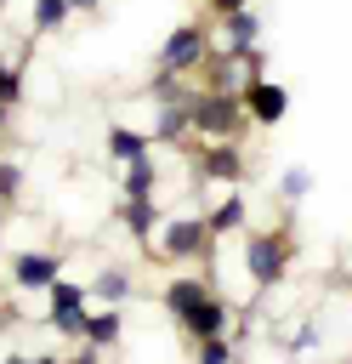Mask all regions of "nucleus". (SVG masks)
Wrapping results in <instances>:
<instances>
[{"instance_id":"nucleus-13","label":"nucleus","mask_w":352,"mask_h":364,"mask_svg":"<svg viewBox=\"0 0 352 364\" xmlns=\"http://www.w3.org/2000/svg\"><path fill=\"white\" fill-rule=\"evenodd\" d=\"M153 182H159V171H153V154H142V159H125V176H119V193H125V199H153Z\"/></svg>"},{"instance_id":"nucleus-18","label":"nucleus","mask_w":352,"mask_h":364,"mask_svg":"<svg viewBox=\"0 0 352 364\" xmlns=\"http://www.w3.org/2000/svg\"><path fill=\"white\" fill-rule=\"evenodd\" d=\"M68 11H74V0H34V34L62 28V23H68Z\"/></svg>"},{"instance_id":"nucleus-1","label":"nucleus","mask_w":352,"mask_h":364,"mask_svg":"<svg viewBox=\"0 0 352 364\" xmlns=\"http://www.w3.org/2000/svg\"><path fill=\"white\" fill-rule=\"evenodd\" d=\"M290 262H295V239L284 228H250V239H244V273H250L255 296H267L273 284H284Z\"/></svg>"},{"instance_id":"nucleus-23","label":"nucleus","mask_w":352,"mask_h":364,"mask_svg":"<svg viewBox=\"0 0 352 364\" xmlns=\"http://www.w3.org/2000/svg\"><path fill=\"white\" fill-rule=\"evenodd\" d=\"M210 6V17H227V11H238V6H250V0H204Z\"/></svg>"},{"instance_id":"nucleus-8","label":"nucleus","mask_w":352,"mask_h":364,"mask_svg":"<svg viewBox=\"0 0 352 364\" xmlns=\"http://www.w3.org/2000/svg\"><path fill=\"white\" fill-rule=\"evenodd\" d=\"M199 171H204V182L238 188V176H244V154H238V136H210V142H204V154H199Z\"/></svg>"},{"instance_id":"nucleus-21","label":"nucleus","mask_w":352,"mask_h":364,"mask_svg":"<svg viewBox=\"0 0 352 364\" xmlns=\"http://www.w3.org/2000/svg\"><path fill=\"white\" fill-rule=\"evenodd\" d=\"M11 102H23V74L11 63H0V108H11Z\"/></svg>"},{"instance_id":"nucleus-19","label":"nucleus","mask_w":352,"mask_h":364,"mask_svg":"<svg viewBox=\"0 0 352 364\" xmlns=\"http://www.w3.org/2000/svg\"><path fill=\"white\" fill-rule=\"evenodd\" d=\"M307 193H312V171H307V165H290V171L278 176V199L295 205V199H307Z\"/></svg>"},{"instance_id":"nucleus-14","label":"nucleus","mask_w":352,"mask_h":364,"mask_svg":"<svg viewBox=\"0 0 352 364\" xmlns=\"http://www.w3.org/2000/svg\"><path fill=\"white\" fill-rule=\"evenodd\" d=\"M244 216H250V210H244V193H227L221 205H210V210H204V222H210V233H216V239L238 233V228H244Z\"/></svg>"},{"instance_id":"nucleus-3","label":"nucleus","mask_w":352,"mask_h":364,"mask_svg":"<svg viewBox=\"0 0 352 364\" xmlns=\"http://www.w3.org/2000/svg\"><path fill=\"white\" fill-rule=\"evenodd\" d=\"M204 57H210V28H204V23L170 28V40L159 46V68H170V74H187V68H199Z\"/></svg>"},{"instance_id":"nucleus-17","label":"nucleus","mask_w":352,"mask_h":364,"mask_svg":"<svg viewBox=\"0 0 352 364\" xmlns=\"http://www.w3.org/2000/svg\"><path fill=\"white\" fill-rule=\"evenodd\" d=\"M131 290H136V279H131L125 267H102V273L91 279V296H102V301H114V307H119Z\"/></svg>"},{"instance_id":"nucleus-16","label":"nucleus","mask_w":352,"mask_h":364,"mask_svg":"<svg viewBox=\"0 0 352 364\" xmlns=\"http://www.w3.org/2000/svg\"><path fill=\"white\" fill-rule=\"evenodd\" d=\"M148 148H153L148 131H131V125H114V131H108V154H114L119 165H125V159H142Z\"/></svg>"},{"instance_id":"nucleus-24","label":"nucleus","mask_w":352,"mask_h":364,"mask_svg":"<svg viewBox=\"0 0 352 364\" xmlns=\"http://www.w3.org/2000/svg\"><path fill=\"white\" fill-rule=\"evenodd\" d=\"M74 6H79V11H91V6H97V0H74Z\"/></svg>"},{"instance_id":"nucleus-10","label":"nucleus","mask_w":352,"mask_h":364,"mask_svg":"<svg viewBox=\"0 0 352 364\" xmlns=\"http://www.w3.org/2000/svg\"><path fill=\"white\" fill-rule=\"evenodd\" d=\"M85 353H102V347H119V336H125V318H119V307L114 301H102L97 313H85Z\"/></svg>"},{"instance_id":"nucleus-9","label":"nucleus","mask_w":352,"mask_h":364,"mask_svg":"<svg viewBox=\"0 0 352 364\" xmlns=\"http://www.w3.org/2000/svg\"><path fill=\"white\" fill-rule=\"evenodd\" d=\"M57 273H62V256H57V250H23V256L11 262V284H17V290H51Z\"/></svg>"},{"instance_id":"nucleus-2","label":"nucleus","mask_w":352,"mask_h":364,"mask_svg":"<svg viewBox=\"0 0 352 364\" xmlns=\"http://www.w3.org/2000/svg\"><path fill=\"white\" fill-rule=\"evenodd\" d=\"M187 114H193V136H238L244 125H250V114H244V97L238 91H227V85H210V91H193V102H187Z\"/></svg>"},{"instance_id":"nucleus-22","label":"nucleus","mask_w":352,"mask_h":364,"mask_svg":"<svg viewBox=\"0 0 352 364\" xmlns=\"http://www.w3.org/2000/svg\"><path fill=\"white\" fill-rule=\"evenodd\" d=\"M17 193H23V171L6 159V165H0V205H17Z\"/></svg>"},{"instance_id":"nucleus-4","label":"nucleus","mask_w":352,"mask_h":364,"mask_svg":"<svg viewBox=\"0 0 352 364\" xmlns=\"http://www.w3.org/2000/svg\"><path fill=\"white\" fill-rule=\"evenodd\" d=\"M210 239H216V233H210L204 216H176V222H165V239H159L153 256H165V262H187V256H204Z\"/></svg>"},{"instance_id":"nucleus-6","label":"nucleus","mask_w":352,"mask_h":364,"mask_svg":"<svg viewBox=\"0 0 352 364\" xmlns=\"http://www.w3.org/2000/svg\"><path fill=\"white\" fill-rule=\"evenodd\" d=\"M45 324L62 330V336H79V330H85V284L57 279V284L45 290Z\"/></svg>"},{"instance_id":"nucleus-20","label":"nucleus","mask_w":352,"mask_h":364,"mask_svg":"<svg viewBox=\"0 0 352 364\" xmlns=\"http://www.w3.org/2000/svg\"><path fill=\"white\" fill-rule=\"evenodd\" d=\"M193 347H199V364H227V358H233L227 330H221V336H204V341H193Z\"/></svg>"},{"instance_id":"nucleus-11","label":"nucleus","mask_w":352,"mask_h":364,"mask_svg":"<svg viewBox=\"0 0 352 364\" xmlns=\"http://www.w3.org/2000/svg\"><path fill=\"white\" fill-rule=\"evenodd\" d=\"M210 290H216V284H210L204 273H176V279L165 284V313H170V318H182V313H187L199 296H210Z\"/></svg>"},{"instance_id":"nucleus-12","label":"nucleus","mask_w":352,"mask_h":364,"mask_svg":"<svg viewBox=\"0 0 352 364\" xmlns=\"http://www.w3.org/2000/svg\"><path fill=\"white\" fill-rule=\"evenodd\" d=\"M221 34H227V51H233V57H244V51L261 40V17H255L250 6H238V11H227V17H221Z\"/></svg>"},{"instance_id":"nucleus-5","label":"nucleus","mask_w":352,"mask_h":364,"mask_svg":"<svg viewBox=\"0 0 352 364\" xmlns=\"http://www.w3.org/2000/svg\"><path fill=\"white\" fill-rule=\"evenodd\" d=\"M244 114H250V125H284V114H290V91L278 85V80H244Z\"/></svg>"},{"instance_id":"nucleus-7","label":"nucleus","mask_w":352,"mask_h":364,"mask_svg":"<svg viewBox=\"0 0 352 364\" xmlns=\"http://www.w3.org/2000/svg\"><path fill=\"white\" fill-rule=\"evenodd\" d=\"M176 324H182V336H187V341H204V336H221V330L233 324V307H227V296H221V290H210V296H199Z\"/></svg>"},{"instance_id":"nucleus-15","label":"nucleus","mask_w":352,"mask_h":364,"mask_svg":"<svg viewBox=\"0 0 352 364\" xmlns=\"http://www.w3.org/2000/svg\"><path fill=\"white\" fill-rule=\"evenodd\" d=\"M119 228H125L131 239H148V233L159 228V205H153V199H125V205H119Z\"/></svg>"}]
</instances>
